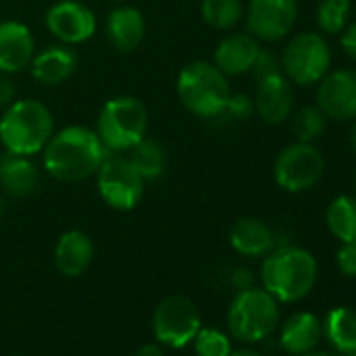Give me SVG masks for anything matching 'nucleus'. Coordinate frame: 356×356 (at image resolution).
Here are the masks:
<instances>
[{
    "mask_svg": "<svg viewBox=\"0 0 356 356\" xmlns=\"http://www.w3.org/2000/svg\"><path fill=\"white\" fill-rule=\"evenodd\" d=\"M107 149L99 134L86 126H65L42 149V168L61 183H80L95 176Z\"/></svg>",
    "mask_w": 356,
    "mask_h": 356,
    "instance_id": "obj_1",
    "label": "nucleus"
},
{
    "mask_svg": "<svg viewBox=\"0 0 356 356\" xmlns=\"http://www.w3.org/2000/svg\"><path fill=\"white\" fill-rule=\"evenodd\" d=\"M262 289L277 302L291 304L304 300L316 285L318 264L316 258L296 245H279L266 254L260 268Z\"/></svg>",
    "mask_w": 356,
    "mask_h": 356,
    "instance_id": "obj_2",
    "label": "nucleus"
},
{
    "mask_svg": "<svg viewBox=\"0 0 356 356\" xmlns=\"http://www.w3.org/2000/svg\"><path fill=\"white\" fill-rule=\"evenodd\" d=\"M55 134V118L38 99H17L0 113V143L17 155H38Z\"/></svg>",
    "mask_w": 356,
    "mask_h": 356,
    "instance_id": "obj_3",
    "label": "nucleus"
},
{
    "mask_svg": "<svg viewBox=\"0 0 356 356\" xmlns=\"http://www.w3.org/2000/svg\"><path fill=\"white\" fill-rule=\"evenodd\" d=\"M176 95L193 115L202 120H220L231 97L229 76L210 61H193L178 74Z\"/></svg>",
    "mask_w": 356,
    "mask_h": 356,
    "instance_id": "obj_4",
    "label": "nucleus"
},
{
    "mask_svg": "<svg viewBox=\"0 0 356 356\" xmlns=\"http://www.w3.org/2000/svg\"><path fill=\"white\" fill-rule=\"evenodd\" d=\"M149 113L140 99L120 95L109 99L97 118L95 132L109 153H126L147 136Z\"/></svg>",
    "mask_w": 356,
    "mask_h": 356,
    "instance_id": "obj_5",
    "label": "nucleus"
},
{
    "mask_svg": "<svg viewBox=\"0 0 356 356\" xmlns=\"http://www.w3.org/2000/svg\"><path fill=\"white\" fill-rule=\"evenodd\" d=\"M227 325L231 335L243 343L264 341L279 325V302L266 289L237 291L227 312Z\"/></svg>",
    "mask_w": 356,
    "mask_h": 356,
    "instance_id": "obj_6",
    "label": "nucleus"
},
{
    "mask_svg": "<svg viewBox=\"0 0 356 356\" xmlns=\"http://www.w3.org/2000/svg\"><path fill=\"white\" fill-rule=\"evenodd\" d=\"M331 65V49L316 32L296 34L281 55V72L296 86L318 84Z\"/></svg>",
    "mask_w": 356,
    "mask_h": 356,
    "instance_id": "obj_7",
    "label": "nucleus"
},
{
    "mask_svg": "<svg viewBox=\"0 0 356 356\" xmlns=\"http://www.w3.org/2000/svg\"><path fill=\"white\" fill-rule=\"evenodd\" d=\"M95 176L97 191L111 210L130 212L145 195V178L136 172L126 153H107Z\"/></svg>",
    "mask_w": 356,
    "mask_h": 356,
    "instance_id": "obj_8",
    "label": "nucleus"
},
{
    "mask_svg": "<svg viewBox=\"0 0 356 356\" xmlns=\"http://www.w3.org/2000/svg\"><path fill=\"white\" fill-rule=\"evenodd\" d=\"M325 172V157L314 143H291L277 157L273 178L279 189L287 193H304L312 189Z\"/></svg>",
    "mask_w": 356,
    "mask_h": 356,
    "instance_id": "obj_9",
    "label": "nucleus"
},
{
    "mask_svg": "<svg viewBox=\"0 0 356 356\" xmlns=\"http://www.w3.org/2000/svg\"><path fill=\"white\" fill-rule=\"evenodd\" d=\"M202 329L200 308L187 296H168L153 312V333L159 343L185 348Z\"/></svg>",
    "mask_w": 356,
    "mask_h": 356,
    "instance_id": "obj_10",
    "label": "nucleus"
},
{
    "mask_svg": "<svg viewBox=\"0 0 356 356\" xmlns=\"http://www.w3.org/2000/svg\"><path fill=\"white\" fill-rule=\"evenodd\" d=\"M298 22V0H250L245 11L248 32L262 42H279Z\"/></svg>",
    "mask_w": 356,
    "mask_h": 356,
    "instance_id": "obj_11",
    "label": "nucleus"
},
{
    "mask_svg": "<svg viewBox=\"0 0 356 356\" xmlns=\"http://www.w3.org/2000/svg\"><path fill=\"white\" fill-rule=\"evenodd\" d=\"M49 32L67 47L88 42L97 34V17L80 0H59L47 11Z\"/></svg>",
    "mask_w": 356,
    "mask_h": 356,
    "instance_id": "obj_12",
    "label": "nucleus"
},
{
    "mask_svg": "<svg viewBox=\"0 0 356 356\" xmlns=\"http://www.w3.org/2000/svg\"><path fill=\"white\" fill-rule=\"evenodd\" d=\"M316 107L333 122L356 120V70L327 72L316 86Z\"/></svg>",
    "mask_w": 356,
    "mask_h": 356,
    "instance_id": "obj_13",
    "label": "nucleus"
},
{
    "mask_svg": "<svg viewBox=\"0 0 356 356\" xmlns=\"http://www.w3.org/2000/svg\"><path fill=\"white\" fill-rule=\"evenodd\" d=\"M36 55L32 30L15 19L0 22V72L11 76L30 67Z\"/></svg>",
    "mask_w": 356,
    "mask_h": 356,
    "instance_id": "obj_14",
    "label": "nucleus"
},
{
    "mask_svg": "<svg viewBox=\"0 0 356 356\" xmlns=\"http://www.w3.org/2000/svg\"><path fill=\"white\" fill-rule=\"evenodd\" d=\"M296 105L293 84L283 76H270L258 80V90L254 97V109L266 124H283L291 118Z\"/></svg>",
    "mask_w": 356,
    "mask_h": 356,
    "instance_id": "obj_15",
    "label": "nucleus"
},
{
    "mask_svg": "<svg viewBox=\"0 0 356 356\" xmlns=\"http://www.w3.org/2000/svg\"><path fill=\"white\" fill-rule=\"evenodd\" d=\"M260 49V40H256L250 32H235L218 42L212 63L225 76H241L252 72Z\"/></svg>",
    "mask_w": 356,
    "mask_h": 356,
    "instance_id": "obj_16",
    "label": "nucleus"
},
{
    "mask_svg": "<svg viewBox=\"0 0 356 356\" xmlns=\"http://www.w3.org/2000/svg\"><path fill=\"white\" fill-rule=\"evenodd\" d=\"M0 189L13 197H30L40 189V168L30 155H0Z\"/></svg>",
    "mask_w": 356,
    "mask_h": 356,
    "instance_id": "obj_17",
    "label": "nucleus"
},
{
    "mask_svg": "<svg viewBox=\"0 0 356 356\" xmlns=\"http://www.w3.org/2000/svg\"><path fill=\"white\" fill-rule=\"evenodd\" d=\"M78 70V57L67 44H53L36 53L30 72L32 78L42 86H59L67 82Z\"/></svg>",
    "mask_w": 356,
    "mask_h": 356,
    "instance_id": "obj_18",
    "label": "nucleus"
},
{
    "mask_svg": "<svg viewBox=\"0 0 356 356\" xmlns=\"http://www.w3.org/2000/svg\"><path fill=\"white\" fill-rule=\"evenodd\" d=\"M323 339V323L312 312H293L285 318L279 331V343L293 356H304L318 348Z\"/></svg>",
    "mask_w": 356,
    "mask_h": 356,
    "instance_id": "obj_19",
    "label": "nucleus"
},
{
    "mask_svg": "<svg viewBox=\"0 0 356 356\" xmlns=\"http://www.w3.org/2000/svg\"><path fill=\"white\" fill-rule=\"evenodd\" d=\"M145 17L136 7L122 5L115 7L107 19H105V36L107 42L118 51V53H130L136 47H140L145 38Z\"/></svg>",
    "mask_w": 356,
    "mask_h": 356,
    "instance_id": "obj_20",
    "label": "nucleus"
},
{
    "mask_svg": "<svg viewBox=\"0 0 356 356\" xmlns=\"http://www.w3.org/2000/svg\"><path fill=\"white\" fill-rule=\"evenodd\" d=\"M231 248L245 258H262L277 248L275 231L260 218H239L229 231Z\"/></svg>",
    "mask_w": 356,
    "mask_h": 356,
    "instance_id": "obj_21",
    "label": "nucleus"
},
{
    "mask_svg": "<svg viewBox=\"0 0 356 356\" xmlns=\"http://www.w3.org/2000/svg\"><path fill=\"white\" fill-rule=\"evenodd\" d=\"M92 258H95L92 239L80 229H72L63 233L55 245V266L65 277H80L82 273H86Z\"/></svg>",
    "mask_w": 356,
    "mask_h": 356,
    "instance_id": "obj_22",
    "label": "nucleus"
},
{
    "mask_svg": "<svg viewBox=\"0 0 356 356\" xmlns=\"http://www.w3.org/2000/svg\"><path fill=\"white\" fill-rule=\"evenodd\" d=\"M323 323V337L331 350L341 356H356V310L350 306H335L327 310Z\"/></svg>",
    "mask_w": 356,
    "mask_h": 356,
    "instance_id": "obj_23",
    "label": "nucleus"
},
{
    "mask_svg": "<svg viewBox=\"0 0 356 356\" xmlns=\"http://www.w3.org/2000/svg\"><path fill=\"white\" fill-rule=\"evenodd\" d=\"M126 157L132 161L136 172L145 178V183L157 181V178L163 176V172L168 168V153H165L163 145L149 136H145L130 151H126Z\"/></svg>",
    "mask_w": 356,
    "mask_h": 356,
    "instance_id": "obj_24",
    "label": "nucleus"
},
{
    "mask_svg": "<svg viewBox=\"0 0 356 356\" xmlns=\"http://www.w3.org/2000/svg\"><path fill=\"white\" fill-rule=\"evenodd\" d=\"M325 222L339 243H356V197L337 195L325 212Z\"/></svg>",
    "mask_w": 356,
    "mask_h": 356,
    "instance_id": "obj_25",
    "label": "nucleus"
},
{
    "mask_svg": "<svg viewBox=\"0 0 356 356\" xmlns=\"http://www.w3.org/2000/svg\"><path fill=\"white\" fill-rule=\"evenodd\" d=\"M202 17L210 28L229 32L243 19V3L241 0H202Z\"/></svg>",
    "mask_w": 356,
    "mask_h": 356,
    "instance_id": "obj_26",
    "label": "nucleus"
},
{
    "mask_svg": "<svg viewBox=\"0 0 356 356\" xmlns=\"http://www.w3.org/2000/svg\"><path fill=\"white\" fill-rule=\"evenodd\" d=\"M350 0H321L316 7V24L323 34L339 36L350 24Z\"/></svg>",
    "mask_w": 356,
    "mask_h": 356,
    "instance_id": "obj_27",
    "label": "nucleus"
},
{
    "mask_svg": "<svg viewBox=\"0 0 356 356\" xmlns=\"http://www.w3.org/2000/svg\"><path fill=\"white\" fill-rule=\"evenodd\" d=\"M327 128V118L318 107L306 105L293 118V134L300 143H314L323 136Z\"/></svg>",
    "mask_w": 356,
    "mask_h": 356,
    "instance_id": "obj_28",
    "label": "nucleus"
},
{
    "mask_svg": "<svg viewBox=\"0 0 356 356\" xmlns=\"http://www.w3.org/2000/svg\"><path fill=\"white\" fill-rule=\"evenodd\" d=\"M197 356H229L233 352L231 337L214 327H204L193 337Z\"/></svg>",
    "mask_w": 356,
    "mask_h": 356,
    "instance_id": "obj_29",
    "label": "nucleus"
},
{
    "mask_svg": "<svg viewBox=\"0 0 356 356\" xmlns=\"http://www.w3.org/2000/svg\"><path fill=\"white\" fill-rule=\"evenodd\" d=\"M254 111H256L254 109V99L250 95H245V92H231L220 120L241 122V120H248Z\"/></svg>",
    "mask_w": 356,
    "mask_h": 356,
    "instance_id": "obj_30",
    "label": "nucleus"
},
{
    "mask_svg": "<svg viewBox=\"0 0 356 356\" xmlns=\"http://www.w3.org/2000/svg\"><path fill=\"white\" fill-rule=\"evenodd\" d=\"M252 72H254L256 80H264V78L283 74V72H281V57H277V55H275L273 51H268V49H260L258 59H256Z\"/></svg>",
    "mask_w": 356,
    "mask_h": 356,
    "instance_id": "obj_31",
    "label": "nucleus"
},
{
    "mask_svg": "<svg viewBox=\"0 0 356 356\" xmlns=\"http://www.w3.org/2000/svg\"><path fill=\"white\" fill-rule=\"evenodd\" d=\"M335 264L341 275L356 277V243H341L335 254Z\"/></svg>",
    "mask_w": 356,
    "mask_h": 356,
    "instance_id": "obj_32",
    "label": "nucleus"
},
{
    "mask_svg": "<svg viewBox=\"0 0 356 356\" xmlns=\"http://www.w3.org/2000/svg\"><path fill=\"white\" fill-rule=\"evenodd\" d=\"M17 101V88H15V82L7 76V74H3L0 76V111L3 109H7L11 103H15Z\"/></svg>",
    "mask_w": 356,
    "mask_h": 356,
    "instance_id": "obj_33",
    "label": "nucleus"
},
{
    "mask_svg": "<svg viewBox=\"0 0 356 356\" xmlns=\"http://www.w3.org/2000/svg\"><path fill=\"white\" fill-rule=\"evenodd\" d=\"M339 44H341L343 53L356 61V22H352L343 28V32L339 34Z\"/></svg>",
    "mask_w": 356,
    "mask_h": 356,
    "instance_id": "obj_34",
    "label": "nucleus"
},
{
    "mask_svg": "<svg viewBox=\"0 0 356 356\" xmlns=\"http://www.w3.org/2000/svg\"><path fill=\"white\" fill-rule=\"evenodd\" d=\"M231 283L237 287V291L250 289V287H254V275L250 273V268H237V270H233Z\"/></svg>",
    "mask_w": 356,
    "mask_h": 356,
    "instance_id": "obj_35",
    "label": "nucleus"
},
{
    "mask_svg": "<svg viewBox=\"0 0 356 356\" xmlns=\"http://www.w3.org/2000/svg\"><path fill=\"white\" fill-rule=\"evenodd\" d=\"M132 356H163V352H161V348L155 346V343H145V346H140Z\"/></svg>",
    "mask_w": 356,
    "mask_h": 356,
    "instance_id": "obj_36",
    "label": "nucleus"
},
{
    "mask_svg": "<svg viewBox=\"0 0 356 356\" xmlns=\"http://www.w3.org/2000/svg\"><path fill=\"white\" fill-rule=\"evenodd\" d=\"M229 356H260L256 350H250V348H239V350H233Z\"/></svg>",
    "mask_w": 356,
    "mask_h": 356,
    "instance_id": "obj_37",
    "label": "nucleus"
},
{
    "mask_svg": "<svg viewBox=\"0 0 356 356\" xmlns=\"http://www.w3.org/2000/svg\"><path fill=\"white\" fill-rule=\"evenodd\" d=\"M304 356H341V354L335 352V350H312V352H308Z\"/></svg>",
    "mask_w": 356,
    "mask_h": 356,
    "instance_id": "obj_38",
    "label": "nucleus"
},
{
    "mask_svg": "<svg viewBox=\"0 0 356 356\" xmlns=\"http://www.w3.org/2000/svg\"><path fill=\"white\" fill-rule=\"evenodd\" d=\"M350 143H352V149L356 151V120H354V126H352V132H350Z\"/></svg>",
    "mask_w": 356,
    "mask_h": 356,
    "instance_id": "obj_39",
    "label": "nucleus"
},
{
    "mask_svg": "<svg viewBox=\"0 0 356 356\" xmlns=\"http://www.w3.org/2000/svg\"><path fill=\"white\" fill-rule=\"evenodd\" d=\"M3 210H5V206H3V197H0V216H3Z\"/></svg>",
    "mask_w": 356,
    "mask_h": 356,
    "instance_id": "obj_40",
    "label": "nucleus"
},
{
    "mask_svg": "<svg viewBox=\"0 0 356 356\" xmlns=\"http://www.w3.org/2000/svg\"><path fill=\"white\" fill-rule=\"evenodd\" d=\"M354 187H356V174H354Z\"/></svg>",
    "mask_w": 356,
    "mask_h": 356,
    "instance_id": "obj_41",
    "label": "nucleus"
}]
</instances>
